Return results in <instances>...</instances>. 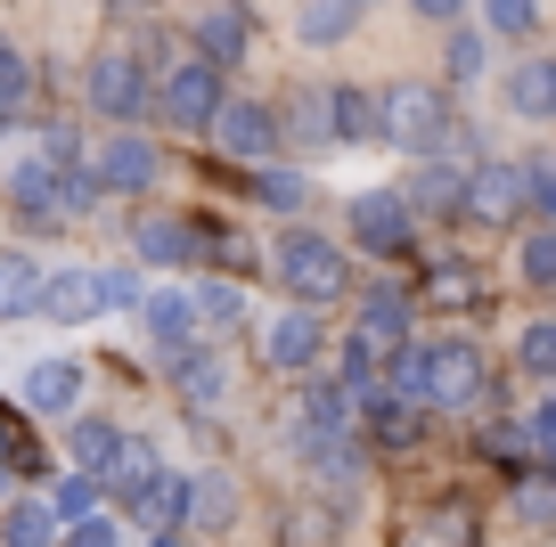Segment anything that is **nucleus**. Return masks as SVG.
<instances>
[{"instance_id":"obj_6","label":"nucleus","mask_w":556,"mask_h":547,"mask_svg":"<svg viewBox=\"0 0 556 547\" xmlns=\"http://www.w3.org/2000/svg\"><path fill=\"white\" fill-rule=\"evenodd\" d=\"M205 131H213V148H222L229 164H270V148H278V115L254 106V99H229V90L205 115Z\"/></svg>"},{"instance_id":"obj_40","label":"nucleus","mask_w":556,"mask_h":547,"mask_svg":"<svg viewBox=\"0 0 556 547\" xmlns=\"http://www.w3.org/2000/svg\"><path fill=\"white\" fill-rule=\"evenodd\" d=\"M516 368H523V377H556V327L548 319H532L516 335Z\"/></svg>"},{"instance_id":"obj_1","label":"nucleus","mask_w":556,"mask_h":547,"mask_svg":"<svg viewBox=\"0 0 556 547\" xmlns=\"http://www.w3.org/2000/svg\"><path fill=\"white\" fill-rule=\"evenodd\" d=\"M262 262H270L278 287L295 294V303H312V310H319V303H344V294H352V262H344V245L319 238V229H303V221L287 229V238H278Z\"/></svg>"},{"instance_id":"obj_48","label":"nucleus","mask_w":556,"mask_h":547,"mask_svg":"<svg viewBox=\"0 0 556 547\" xmlns=\"http://www.w3.org/2000/svg\"><path fill=\"white\" fill-rule=\"evenodd\" d=\"M41 155H50V164H74V155H83V131H74V123H50V131H41Z\"/></svg>"},{"instance_id":"obj_39","label":"nucleus","mask_w":556,"mask_h":547,"mask_svg":"<svg viewBox=\"0 0 556 547\" xmlns=\"http://www.w3.org/2000/svg\"><path fill=\"white\" fill-rule=\"evenodd\" d=\"M58 547H123V523L106 507H90V514H74V523H58Z\"/></svg>"},{"instance_id":"obj_19","label":"nucleus","mask_w":556,"mask_h":547,"mask_svg":"<svg viewBox=\"0 0 556 547\" xmlns=\"http://www.w3.org/2000/svg\"><path fill=\"white\" fill-rule=\"evenodd\" d=\"M25 409L34 417H74L83 409V368H74V359H34V368H25Z\"/></svg>"},{"instance_id":"obj_43","label":"nucleus","mask_w":556,"mask_h":547,"mask_svg":"<svg viewBox=\"0 0 556 547\" xmlns=\"http://www.w3.org/2000/svg\"><path fill=\"white\" fill-rule=\"evenodd\" d=\"M483 17H491V34L532 41V34H540V0H483Z\"/></svg>"},{"instance_id":"obj_12","label":"nucleus","mask_w":556,"mask_h":547,"mask_svg":"<svg viewBox=\"0 0 556 547\" xmlns=\"http://www.w3.org/2000/svg\"><path fill=\"white\" fill-rule=\"evenodd\" d=\"M458 213H475V221H491V229L523 221V171H516V164H467Z\"/></svg>"},{"instance_id":"obj_24","label":"nucleus","mask_w":556,"mask_h":547,"mask_svg":"<svg viewBox=\"0 0 556 547\" xmlns=\"http://www.w3.org/2000/svg\"><path fill=\"white\" fill-rule=\"evenodd\" d=\"M328 115H336V148H377V90L336 82L328 90Z\"/></svg>"},{"instance_id":"obj_30","label":"nucleus","mask_w":556,"mask_h":547,"mask_svg":"<svg viewBox=\"0 0 556 547\" xmlns=\"http://www.w3.org/2000/svg\"><path fill=\"white\" fill-rule=\"evenodd\" d=\"M197 58H213V66H238V58H245V9H238V0L197 17Z\"/></svg>"},{"instance_id":"obj_8","label":"nucleus","mask_w":556,"mask_h":547,"mask_svg":"<svg viewBox=\"0 0 556 547\" xmlns=\"http://www.w3.org/2000/svg\"><path fill=\"white\" fill-rule=\"evenodd\" d=\"M131 310H139V327H148V343H156L164 368H173L180 352H197V343H205V327H197V310H189V294H180V287H156V294L139 287Z\"/></svg>"},{"instance_id":"obj_36","label":"nucleus","mask_w":556,"mask_h":547,"mask_svg":"<svg viewBox=\"0 0 556 547\" xmlns=\"http://www.w3.org/2000/svg\"><path fill=\"white\" fill-rule=\"evenodd\" d=\"M115 442H123V425H106V417H74V433H66L74 466H90V474H99V466L115 458Z\"/></svg>"},{"instance_id":"obj_14","label":"nucleus","mask_w":556,"mask_h":547,"mask_svg":"<svg viewBox=\"0 0 556 547\" xmlns=\"http://www.w3.org/2000/svg\"><path fill=\"white\" fill-rule=\"evenodd\" d=\"M426 417H434L426 400L384 393V384H377V393H368V409H361V425H368V442H377V449H409V442H426Z\"/></svg>"},{"instance_id":"obj_2","label":"nucleus","mask_w":556,"mask_h":547,"mask_svg":"<svg viewBox=\"0 0 556 547\" xmlns=\"http://www.w3.org/2000/svg\"><path fill=\"white\" fill-rule=\"evenodd\" d=\"M451 139V99L434 82H393L377 99V148H401V155H434Z\"/></svg>"},{"instance_id":"obj_44","label":"nucleus","mask_w":556,"mask_h":547,"mask_svg":"<svg viewBox=\"0 0 556 547\" xmlns=\"http://www.w3.org/2000/svg\"><path fill=\"white\" fill-rule=\"evenodd\" d=\"M74 213H99V180L83 164H58V221H74Z\"/></svg>"},{"instance_id":"obj_32","label":"nucleus","mask_w":556,"mask_h":547,"mask_svg":"<svg viewBox=\"0 0 556 547\" xmlns=\"http://www.w3.org/2000/svg\"><path fill=\"white\" fill-rule=\"evenodd\" d=\"M197 327H213V335H229V327H245V287L238 278H205V287L189 294Z\"/></svg>"},{"instance_id":"obj_38","label":"nucleus","mask_w":556,"mask_h":547,"mask_svg":"<svg viewBox=\"0 0 556 547\" xmlns=\"http://www.w3.org/2000/svg\"><path fill=\"white\" fill-rule=\"evenodd\" d=\"M516 171H523V221H556V164L532 155V164H516Z\"/></svg>"},{"instance_id":"obj_50","label":"nucleus","mask_w":556,"mask_h":547,"mask_svg":"<svg viewBox=\"0 0 556 547\" xmlns=\"http://www.w3.org/2000/svg\"><path fill=\"white\" fill-rule=\"evenodd\" d=\"M9 482H17V474H9V466H0V498H9Z\"/></svg>"},{"instance_id":"obj_46","label":"nucleus","mask_w":556,"mask_h":547,"mask_svg":"<svg viewBox=\"0 0 556 547\" xmlns=\"http://www.w3.org/2000/svg\"><path fill=\"white\" fill-rule=\"evenodd\" d=\"M483 458H507V474H516V466H540V458H532V442H523V433L507 425V417H491V433H483Z\"/></svg>"},{"instance_id":"obj_33","label":"nucleus","mask_w":556,"mask_h":547,"mask_svg":"<svg viewBox=\"0 0 556 547\" xmlns=\"http://www.w3.org/2000/svg\"><path fill=\"white\" fill-rule=\"evenodd\" d=\"M516 278L532 294H548L556 287V221H532L523 229V245H516Z\"/></svg>"},{"instance_id":"obj_22","label":"nucleus","mask_w":556,"mask_h":547,"mask_svg":"<svg viewBox=\"0 0 556 547\" xmlns=\"http://www.w3.org/2000/svg\"><path fill=\"white\" fill-rule=\"evenodd\" d=\"M483 294H491L483 270H467V262H434V270L417 278V303H426V310H475Z\"/></svg>"},{"instance_id":"obj_27","label":"nucleus","mask_w":556,"mask_h":547,"mask_svg":"<svg viewBox=\"0 0 556 547\" xmlns=\"http://www.w3.org/2000/svg\"><path fill=\"white\" fill-rule=\"evenodd\" d=\"M352 25H361V0H295V41L312 50H336Z\"/></svg>"},{"instance_id":"obj_21","label":"nucleus","mask_w":556,"mask_h":547,"mask_svg":"<svg viewBox=\"0 0 556 547\" xmlns=\"http://www.w3.org/2000/svg\"><path fill=\"white\" fill-rule=\"evenodd\" d=\"M238 523V482L229 474H189V507H180V531H229Z\"/></svg>"},{"instance_id":"obj_10","label":"nucleus","mask_w":556,"mask_h":547,"mask_svg":"<svg viewBox=\"0 0 556 547\" xmlns=\"http://www.w3.org/2000/svg\"><path fill=\"white\" fill-rule=\"evenodd\" d=\"M352 238H361L368 254H409L417 213L401 205V189H361L352 196Z\"/></svg>"},{"instance_id":"obj_26","label":"nucleus","mask_w":556,"mask_h":547,"mask_svg":"<svg viewBox=\"0 0 556 547\" xmlns=\"http://www.w3.org/2000/svg\"><path fill=\"white\" fill-rule=\"evenodd\" d=\"M156 466H164V449H156V442H139V433H123V442H115V458L99 466V491H106V498H131L139 482L156 474Z\"/></svg>"},{"instance_id":"obj_16","label":"nucleus","mask_w":556,"mask_h":547,"mask_svg":"<svg viewBox=\"0 0 556 547\" xmlns=\"http://www.w3.org/2000/svg\"><path fill=\"white\" fill-rule=\"evenodd\" d=\"M123 507H131V523L148 531V539H156V531H180V507H189V474H173V466H156V474L139 482V491L123 498Z\"/></svg>"},{"instance_id":"obj_49","label":"nucleus","mask_w":556,"mask_h":547,"mask_svg":"<svg viewBox=\"0 0 556 547\" xmlns=\"http://www.w3.org/2000/svg\"><path fill=\"white\" fill-rule=\"evenodd\" d=\"M409 9H417V17H434V25H451L458 9H467V0H409Z\"/></svg>"},{"instance_id":"obj_18","label":"nucleus","mask_w":556,"mask_h":547,"mask_svg":"<svg viewBox=\"0 0 556 547\" xmlns=\"http://www.w3.org/2000/svg\"><path fill=\"white\" fill-rule=\"evenodd\" d=\"M295 425H303V433H352V425H361V400H352L344 384H328V377H312V368H303Z\"/></svg>"},{"instance_id":"obj_51","label":"nucleus","mask_w":556,"mask_h":547,"mask_svg":"<svg viewBox=\"0 0 556 547\" xmlns=\"http://www.w3.org/2000/svg\"><path fill=\"white\" fill-rule=\"evenodd\" d=\"M156 547H180V539H173V531H156Z\"/></svg>"},{"instance_id":"obj_20","label":"nucleus","mask_w":556,"mask_h":547,"mask_svg":"<svg viewBox=\"0 0 556 547\" xmlns=\"http://www.w3.org/2000/svg\"><path fill=\"white\" fill-rule=\"evenodd\" d=\"M164 377L180 384V400H189V409H222V400H229V359L205 352V343H197V352H180Z\"/></svg>"},{"instance_id":"obj_45","label":"nucleus","mask_w":556,"mask_h":547,"mask_svg":"<svg viewBox=\"0 0 556 547\" xmlns=\"http://www.w3.org/2000/svg\"><path fill=\"white\" fill-rule=\"evenodd\" d=\"M34 99V58L17 41H0V106H25Z\"/></svg>"},{"instance_id":"obj_17","label":"nucleus","mask_w":556,"mask_h":547,"mask_svg":"<svg viewBox=\"0 0 556 547\" xmlns=\"http://www.w3.org/2000/svg\"><path fill=\"white\" fill-rule=\"evenodd\" d=\"M9 205H17L25 229H50V221H58V164H50V155L9 164Z\"/></svg>"},{"instance_id":"obj_35","label":"nucleus","mask_w":556,"mask_h":547,"mask_svg":"<svg viewBox=\"0 0 556 547\" xmlns=\"http://www.w3.org/2000/svg\"><path fill=\"white\" fill-rule=\"evenodd\" d=\"M254 196H262L270 213H303V205H312L303 171H287V164H254Z\"/></svg>"},{"instance_id":"obj_34","label":"nucleus","mask_w":556,"mask_h":547,"mask_svg":"<svg viewBox=\"0 0 556 547\" xmlns=\"http://www.w3.org/2000/svg\"><path fill=\"white\" fill-rule=\"evenodd\" d=\"M516 514L532 531L556 523V466H516Z\"/></svg>"},{"instance_id":"obj_11","label":"nucleus","mask_w":556,"mask_h":547,"mask_svg":"<svg viewBox=\"0 0 556 547\" xmlns=\"http://www.w3.org/2000/svg\"><path fill=\"white\" fill-rule=\"evenodd\" d=\"M34 310H41L50 327H83V319H99V262H66V270H41Z\"/></svg>"},{"instance_id":"obj_31","label":"nucleus","mask_w":556,"mask_h":547,"mask_svg":"<svg viewBox=\"0 0 556 547\" xmlns=\"http://www.w3.org/2000/svg\"><path fill=\"white\" fill-rule=\"evenodd\" d=\"M34 294H41V262L34 254H0V319H34Z\"/></svg>"},{"instance_id":"obj_15","label":"nucleus","mask_w":556,"mask_h":547,"mask_svg":"<svg viewBox=\"0 0 556 547\" xmlns=\"http://www.w3.org/2000/svg\"><path fill=\"white\" fill-rule=\"evenodd\" d=\"M458 189H467V164H458L451 148H434V155H417L401 205H409V213H458Z\"/></svg>"},{"instance_id":"obj_28","label":"nucleus","mask_w":556,"mask_h":547,"mask_svg":"<svg viewBox=\"0 0 556 547\" xmlns=\"http://www.w3.org/2000/svg\"><path fill=\"white\" fill-rule=\"evenodd\" d=\"M278 139H295V148H336L328 90H295V99H287V115H278Z\"/></svg>"},{"instance_id":"obj_9","label":"nucleus","mask_w":556,"mask_h":547,"mask_svg":"<svg viewBox=\"0 0 556 547\" xmlns=\"http://www.w3.org/2000/svg\"><path fill=\"white\" fill-rule=\"evenodd\" d=\"M319 352H328V327L312 319V303H287L270 327H262V359H270L278 377H303V368H319Z\"/></svg>"},{"instance_id":"obj_13","label":"nucleus","mask_w":556,"mask_h":547,"mask_svg":"<svg viewBox=\"0 0 556 547\" xmlns=\"http://www.w3.org/2000/svg\"><path fill=\"white\" fill-rule=\"evenodd\" d=\"M131 245H139V262H148V270H189V262H205V229L164 221V213L131 221Z\"/></svg>"},{"instance_id":"obj_7","label":"nucleus","mask_w":556,"mask_h":547,"mask_svg":"<svg viewBox=\"0 0 556 547\" xmlns=\"http://www.w3.org/2000/svg\"><path fill=\"white\" fill-rule=\"evenodd\" d=\"M83 99L99 106L106 123H131V115H148V66H139L131 50H99V66H90Z\"/></svg>"},{"instance_id":"obj_25","label":"nucleus","mask_w":556,"mask_h":547,"mask_svg":"<svg viewBox=\"0 0 556 547\" xmlns=\"http://www.w3.org/2000/svg\"><path fill=\"white\" fill-rule=\"evenodd\" d=\"M0 547H58V514L50 498H0Z\"/></svg>"},{"instance_id":"obj_42","label":"nucleus","mask_w":556,"mask_h":547,"mask_svg":"<svg viewBox=\"0 0 556 547\" xmlns=\"http://www.w3.org/2000/svg\"><path fill=\"white\" fill-rule=\"evenodd\" d=\"M483 66H491V41H483V34H451V58H442V74L467 90V82H483Z\"/></svg>"},{"instance_id":"obj_53","label":"nucleus","mask_w":556,"mask_h":547,"mask_svg":"<svg viewBox=\"0 0 556 547\" xmlns=\"http://www.w3.org/2000/svg\"><path fill=\"white\" fill-rule=\"evenodd\" d=\"M361 9H368V0H361Z\"/></svg>"},{"instance_id":"obj_29","label":"nucleus","mask_w":556,"mask_h":547,"mask_svg":"<svg viewBox=\"0 0 556 547\" xmlns=\"http://www.w3.org/2000/svg\"><path fill=\"white\" fill-rule=\"evenodd\" d=\"M507 106H516L523 123H548L556 115V66H548V58H523V66L507 74Z\"/></svg>"},{"instance_id":"obj_41","label":"nucleus","mask_w":556,"mask_h":547,"mask_svg":"<svg viewBox=\"0 0 556 547\" xmlns=\"http://www.w3.org/2000/svg\"><path fill=\"white\" fill-rule=\"evenodd\" d=\"M90 507H99V474H90V466H74V474L50 491V514H58V523H74V514H90Z\"/></svg>"},{"instance_id":"obj_37","label":"nucleus","mask_w":556,"mask_h":547,"mask_svg":"<svg viewBox=\"0 0 556 547\" xmlns=\"http://www.w3.org/2000/svg\"><path fill=\"white\" fill-rule=\"evenodd\" d=\"M0 466H9V474H25V482H41V474H50L41 442H34L25 425H9V417H0Z\"/></svg>"},{"instance_id":"obj_47","label":"nucleus","mask_w":556,"mask_h":547,"mask_svg":"<svg viewBox=\"0 0 556 547\" xmlns=\"http://www.w3.org/2000/svg\"><path fill=\"white\" fill-rule=\"evenodd\" d=\"M139 303V270H99V310H131Z\"/></svg>"},{"instance_id":"obj_5","label":"nucleus","mask_w":556,"mask_h":547,"mask_svg":"<svg viewBox=\"0 0 556 547\" xmlns=\"http://www.w3.org/2000/svg\"><path fill=\"white\" fill-rule=\"evenodd\" d=\"M74 164L99 180V196H148V189L164 180L156 139H131V131H123V139H99V148H83Z\"/></svg>"},{"instance_id":"obj_4","label":"nucleus","mask_w":556,"mask_h":547,"mask_svg":"<svg viewBox=\"0 0 556 547\" xmlns=\"http://www.w3.org/2000/svg\"><path fill=\"white\" fill-rule=\"evenodd\" d=\"M222 90H229V66H213V58H180V66H164L156 82H148V106H164L173 131H205V115L222 106Z\"/></svg>"},{"instance_id":"obj_52","label":"nucleus","mask_w":556,"mask_h":547,"mask_svg":"<svg viewBox=\"0 0 556 547\" xmlns=\"http://www.w3.org/2000/svg\"><path fill=\"white\" fill-rule=\"evenodd\" d=\"M0 139H9V106H0Z\"/></svg>"},{"instance_id":"obj_3","label":"nucleus","mask_w":556,"mask_h":547,"mask_svg":"<svg viewBox=\"0 0 556 547\" xmlns=\"http://www.w3.org/2000/svg\"><path fill=\"white\" fill-rule=\"evenodd\" d=\"M426 409H483L491 400V359L475 343H426V377H417Z\"/></svg>"},{"instance_id":"obj_23","label":"nucleus","mask_w":556,"mask_h":547,"mask_svg":"<svg viewBox=\"0 0 556 547\" xmlns=\"http://www.w3.org/2000/svg\"><path fill=\"white\" fill-rule=\"evenodd\" d=\"M401 335H409V294H393V287H368V294H361V343L384 359Z\"/></svg>"}]
</instances>
